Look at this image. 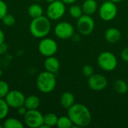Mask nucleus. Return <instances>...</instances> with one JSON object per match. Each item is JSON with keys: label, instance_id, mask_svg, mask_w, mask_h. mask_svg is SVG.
<instances>
[{"label": "nucleus", "instance_id": "36", "mask_svg": "<svg viewBox=\"0 0 128 128\" xmlns=\"http://www.w3.org/2000/svg\"><path fill=\"white\" fill-rule=\"evenodd\" d=\"M2 74H3V72H2V70L0 69V77H1L2 76Z\"/></svg>", "mask_w": 128, "mask_h": 128}, {"label": "nucleus", "instance_id": "12", "mask_svg": "<svg viewBox=\"0 0 128 128\" xmlns=\"http://www.w3.org/2000/svg\"><path fill=\"white\" fill-rule=\"evenodd\" d=\"M107 84V79L104 76L98 74H93L88 80V85L93 91H101L106 87Z\"/></svg>", "mask_w": 128, "mask_h": 128}, {"label": "nucleus", "instance_id": "3", "mask_svg": "<svg viewBox=\"0 0 128 128\" xmlns=\"http://www.w3.org/2000/svg\"><path fill=\"white\" fill-rule=\"evenodd\" d=\"M36 85L40 92L44 94L52 92L56 86V78L55 74L49 71L40 73L36 80Z\"/></svg>", "mask_w": 128, "mask_h": 128}, {"label": "nucleus", "instance_id": "15", "mask_svg": "<svg viewBox=\"0 0 128 128\" xmlns=\"http://www.w3.org/2000/svg\"><path fill=\"white\" fill-rule=\"evenodd\" d=\"M74 101H75V97L70 92H65L61 95L60 104L64 109L68 110L70 107H71L74 104Z\"/></svg>", "mask_w": 128, "mask_h": 128}, {"label": "nucleus", "instance_id": "33", "mask_svg": "<svg viewBox=\"0 0 128 128\" xmlns=\"http://www.w3.org/2000/svg\"><path fill=\"white\" fill-rule=\"evenodd\" d=\"M65 4H72L76 2V0H62Z\"/></svg>", "mask_w": 128, "mask_h": 128}, {"label": "nucleus", "instance_id": "6", "mask_svg": "<svg viewBox=\"0 0 128 128\" xmlns=\"http://www.w3.org/2000/svg\"><path fill=\"white\" fill-rule=\"evenodd\" d=\"M94 21L90 15L82 14L77 19V30L82 35H89L92 34L94 31Z\"/></svg>", "mask_w": 128, "mask_h": 128}, {"label": "nucleus", "instance_id": "16", "mask_svg": "<svg viewBox=\"0 0 128 128\" xmlns=\"http://www.w3.org/2000/svg\"><path fill=\"white\" fill-rule=\"evenodd\" d=\"M82 12L87 15L94 14L98 10V3L95 0H86L82 6Z\"/></svg>", "mask_w": 128, "mask_h": 128}, {"label": "nucleus", "instance_id": "18", "mask_svg": "<svg viewBox=\"0 0 128 128\" xmlns=\"http://www.w3.org/2000/svg\"><path fill=\"white\" fill-rule=\"evenodd\" d=\"M28 14L32 19L39 17L43 15L44 10L43 8L38 4H32L28 8Z\"/></svg>", "mask_w": 128, "mask_h": 128}, {"label": "nucleus", "instance_id": "9", "mask_svg": "<svg viewBox=\"0 0 128 128\" xmlns=\"http://www.w3.org/2000/svg\"><path fill=\"white\" fill-rule=\"evenodd\" d=\"M118 13V8L116 4L112 2L111 1L104 2L99 9L100 17L106 22L111 21L116 16Z\"/></svg>", "mask_w": 128, "mask_h": 128}, {"label": "nucleus", "instance_id": "28", "mask_svg": "<svg viewBox=\"0 0 128 128\" xmlns=\"http://www.w3.org/2000/svg\"><path fill=\"white\" fill-rule=\"evenodd\" d=\"M7 14H8V5L3 0H0V20H2L4 16L6 15Z\"/></svg>", "mask_w": 128, "mask_h": 128}, {"label": "nucleus", "instance_id": "30", "mask_svg": "<svg viewBox=\"0 0 128 128\" xmlns=\"http://www.w3.org/2000/svg\"><path fill=\"white\" fill-rule=\"evenodd\" d=\"M121 57H122V58L124 62H126L128 63V47L124 48L122 51V52H121Z\"/></svg>", "mask_w": 128, "mask_h": 128}, {"label": "nucleus", "instance_id": "11", "mask_svg": "<svg viewBox=\"0 0 128 128\" xmlns=\"http://www.w3.org/2000/svg\"><path fill=\"white\" fill-rule=\"evenodd\" d=\"M4 99L10 107L17 109L18 107L24 105L26 97L20 91L10 90Z\"/></svg>", "mask_w": 128, "mask_h": 128}, {"label": "nucleus", "instance_id": "24", "mask_svg": "<svg viewBox=\"0 0 128 128\" xmlns=\"http://www.w3.org/2000/svg\"><path fill=\"white\" fill-rule=\"evenodd\" d=\"M82 9L77 4H72L69 8V14L73 18L78 19L82 15Z\"/></svg>", "mask_w": 128, "mask_h": 128}, {"label": "nucleus", "instance_id": "37", "mask_svg": "<svg viewBox=\"0 0 128 128\" xmlns=\"http://www.w3.org/2000/svg\"><path fill=\"white\" fill-rule=\"evenodd\" d=\"M4 128V126L3 125H2V124H0V128Z\"/></svg>", "mask_w": 128, "mask_h": 128}, {"label": "nucleus", "instance_id": "27", "mask_svg": "<svg viewBox=\"0 0 128 128\" xmlns=\"http://www.w3.org/2000/svg\"><path fill=\"white\" fill-rule=\"evenodd\" d=\"M82 73L83 74L84 76H86V77H89L91 76L93 74H94V69H93V67L89 65V64H86L82 67Z\"/></svg>", "mask_w": 128, "mask_h": 128}, {"label": "nucleus", "instance_id": "26", "mask_svg": "<svg viewBox=\"0 0 128 128\" xmlns=\"http://www.w3.org/2000/svg\"><path fill=\"white\" fill-rule=\"evenodd\" d=\"M2 23L5 26H12L14 25L16 20H15V17L12 14H7L2 19Z\"/></svg>", "mask_w": 128, "mask_h": 128}, {"label": "nucleus", "instance_id": "2", "mask_svg": "<svg viewBox=\"0 0 128 128\" xmlns=\"http://www.w3.org/2000/svg\"><path fill=\"white\" fill-rule=\"evenodd\" d=\"M51 30L50 20L44 15L32 19L29 25V31L32 36L37 38H45Z\"/></svg>", "mask_w": 128, "mask_h": 128}, {"label": "nucleus", "instance_id": "8", "mask_svg": "<svg viewBox=\"0 0 128 128\" xmlns=\"http://www.w3.org/2000/svg\"><path fill=\"white\" fill-rule=\"evenodd\" d=\"M24 122L30 128H40L44 124V116L37 110H29L24 116Z\"/></svg>", "mask_w": 128, "mask_h": 128}, {"label": "nucleus", "instance_id": "17", "mask_svg": "<svg viewBox=\"0 0 128 128\" xmlns=\"http://www.w3.org/2000/svg\"><path fill=\"white\" fill-rule=\"evenodd\" d=\"M40 104V98L36 95H30L26 98L24 106L27 108L28 110H37Z\"/></svg>", "mask_w": 128, "mask_h": 128}, {"label": "nucleus", "instance_id": "32", "mask_svg": "<svg viewBox=\"0 0 128 128\" xmlns=\"http://www.w3.org/2000/svg\"><path fill=\"white\" fill-rule=\"evenodd\" d=\"M4 39H5V35L4 32L0 28V44L4 43Z\"/></svg>", "mask_w": 128, "mask_h": 128}, {"label": "nucleus", "instance_id": "14", "mask_svg": "<svg viewBox=\"0 0 128 128\" xmlns=\"http://www.w3.org/2000/svg\"><path fill=\"white\" fill-rule=\"evenodd\" d=\"M122 37L121 32L116 28H110L105 32V39L110 44H116L120 40Z\"/></svg>", "mask_w": 128, "mask_h": 128}, {"label": "nucleus", "instance_id": "35", "mask_svg": "<svg viewBox=\"0 0 128 128\" xmlns=\"http://www.w3.org/2000/svg\"><path fill=\"white\" fill-rule=\"evenodd\" d=\"M46 2H48L49 4L50 3H51V2H55L56 0H46Z\"/></svg>", "mask_w": 128, "mask_h": 128}, {"label": "nucleus", "instance_id": "22", "mask_svg": "<svg viewBox=\"0 0 128 128\" xmlns=\"http://www.w3.org/2000/svg\"><path fill=\"white\" fill-rule=\"evenodd\" d=\"M56 126L58 128H71L74 124L68 116H62L58 118Z\"/></svg>", "mask_w": 128, "mask_h": 128}, {"label": "nucleus", "instance_id": "21", "mask_svg": "<svg viewBox=\"0 0 128 128\" xmlns=\"http://www.w3.org/2000/svg\"><path fill=\"white\" fill-rule=\"evenodd\" d=\"M58 117L55 113H47L44 116V124H46L49 128H52L56 126Z\"/></svg>", "mask_w": 128, "mask_h": 128}, {"label": "nucleus", "instance_id": "25", "mask_svg": "<svg viewBox=\"0 0 128 128\" xmlns=\"http://www.w3.org/2000/svg\"><path fill=\"white\" fill-rule=\"evenodd\" d=\"M10 91V87L8 82L4 80H0V98H4Z\"/></svg>", "mask_w": 128, "mask_h": 128}, {"label": "nucleus", "instance_id": "4", "mask_svg": "<svg viewBox=\"0 0 128 128\" xmlns=\"http://www.w3.org/2000/svg\"><path fill=\"white\" fill-rule=\"evenodd\" d=\"M98 64L99 67L105 71H112L118 65L116 56L111 52H103L98 58Z\"/></svg>", "mask_w": 128, "mask_h": 128}, {"label": "nucleus", "instance_id": "1", "mask_svg": "<svg viewBox=\"0 0 128 128\" xmlns=\"http://www.w3.org/2000/svg\"><path fill=\"white\" fill-rule=\"evenodd\" d=\"M68 116L76 128L86 127L92 122L91 112L84 104H74L68 109Z\"/></svg>", "mask_w": 128, "mask_h": 128}, {"label": "nucleus", "instance_id": "19", "mask_svg": "<svg viewBox=\"0 0 128 128\" xmlns=\"http://www.w3.org/2000/svg\"><path fill=\"white\" fill-rule=\"evenodd\" d=\"M114 90L120 94H126L128 91V83L123 80H117L113 84Z\"/></svg>", "mask_w": 128, "mask_h": 128}, {"label": "nucleus", "instance_id": "23", "mask_svg": "<svg viewBox=\"0 0 128 128\" xmlns=\"http://www.w3.org/2000/svg\"><path fill=\"white\" fill-rule=\"evenodd\" d=\"M10 106L7 104L4 98H0V120L4 119L9 112Z\"/></svg>", "mask_w": 128, "mask_h": 128}, {"label": "nucleus", "instance_id": "38", "mask_svg": "<svg viewBox=\"0 0 128 128\" xmlns=\"http://www.w3.org/2000/svg\"><path fill=\"white\" fill-rule=\"evenodd\" d=\"M33 1H34V2H39V1H42V0H33Z\"/></svg>", "mask_w": 128, "mask_h": 128}, {"label": "nucleus", "instance_id": "10", "mask_svg": "<svg viewBox=\"0 0 128 128\" xmlns=\"http://www.w3.org/2000/svg\"><path fill=\"white\" fill-rule=\"evenodd\" d=\"M54 33L59 39L67 40L74 35V28L68 22H61L56 26L54 28Z\"/></svg>", "mask_w": 128, "mask_h": 128}, {"label": "nucleus", "instance_id": "13", "mask_svg": "<svg viewBox=\"0 0 128 128\" xmlns=\"http://www.w3.org/2000/svg\"><path fill=\"white\" fill-rule=\"evenodd\" d=\"M44 66L45 70L51 72L52 74H56L60 68V62L56 57L52 56L46 57V58L44 61Z\"/></svg>", "mask_w": 128, "mask_h": 128}, {"label": "nucleus", "instance_id": "34", "mask_svg": "<svg viewBox=\"0 0 128 128\" xmlns=\"http://www.w3.org/2000/svg\"><path fill=\"white\" fill-rule=\"evenodd\" d=\"M110 1H111L112 2H113V3H115V4H117V3L121 2L122 0H110Z\"/></svg>", "mask_w": 128, "mask_h": 128}, {"label": "nucleus", "instance_id": "7", "mask_svg": "<svg viewBox=\"0 0 128 128\" xmlns=\"http://www.w3.org/2000/svg\"><path fill=\"white\" fill-rule=\"evenodd\" d=\"M58 50V44L52 38H44L38 44V51L39 52L45 56L49 57L54 56Z\"/></svg>", "mask_w": 128, "mask_h": 128}, {"label": "nucleus", "instance_id": "5", "mask_svg": "<svg viewBox=\"0 0 128 128\" xmlns=\"http://www.w3.org/2000/svg\"><path fill=\"white\" fill-rule=\"evenodd\" d=\"M65 4L62 0H56L49 4L46 8V16L50 20H58L65 14Z\"/></svg>", "mask_w": 128, "mask_h": 128}, {"label": "nucleus", "instance_id": "31", "mask_svg": "<svg viewBox=\"0 0 128 128\" xmlns=\"http://www.w3.org/2000/svg\"><path fill=\"white\" fill-rule=\"evenodd\" d=\"M8 50V45L5 43L0 44V54H4Z\"/></svg>", "mask_w": 128, "mask_h": 128}, {"label": "nucleus", "instance_id": "29", "mask_svg": "<svg viewBox=\"0 0 128 128\" xmlns=\"http://www.w3.org/2000/svg\"><path fill=\"white\" fill-rule=\"evenodd\" d=\"M16 110H17V113H18L20 116H23V117H24V116L26 114V112H27V111H28L27 108H26L24 105H23V106H20V107H18Z\"/></svg>", "mask_w": 128, "mask_h": 128}, {"label": "nucleus", "instance_id": "39", "mask_svg": "<svg viewBox=\"0 0 128 128\" xmlns=\"http://www.w3.org/2000/svg\"></svg>", "mask_w": 128, "mask_h": 128}, {"label": "nucleus", "instance_id": "20", "mask_svg": "<svg viewBox=\"0 0 128 128\" xmlns=\"http://www.w3.org/2000/svg\"><path fill=\"white\" fill-rule=\"evenodd\" d=\"M3 126L4 128H22L23 124L15 118H8L4 120Z\"/></svg>", "mask_w": 128, "mask_h": 128}]
</instances>
